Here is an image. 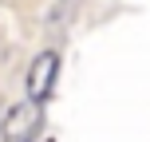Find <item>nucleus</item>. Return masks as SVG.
<instances>
[{
    "label": "nucleus",
    "mask_w": 150,
    "mask_h": 142,
    "mask_svg": "<svg viewBox=\"0 0 150 142\" xmlns=\"http://www.w3.org/2000/svg\"><path fill=\"white\" fill-rule=\"evenodd\" d=\"M55 79H59V47H44L36 59L28 63V75H24V95L32 103H52L55 95Z\"/></svg>",
    "instance_id": "f257e3e1"
},
{
    "label": "nucleus",
    "mask_w": 150,
    "mask_h": 142,
    "mask_svg": "<svg viewBox=\"0 0 150 142\" xmlns=\"http://www.w3.org/2000/svg\"><path fill=\"white\" fill-rule=\"evenodd\" d=\"M40 134H44V103L24 99V103L8 107V114H4V138L0 142H36Z\"/></svg>",
    "instance_id": "f03ea898"
},
{
    "label": "nucleus",
    "mask_w": 150,
    "mask_h": 142,
    "mask_svg": "<svg viewBox=\"0 0 150 142\" xmlns=\"http://www.w3.org/2000/svg\"><path fill=\"white\" fill-rule=\"evenodd\" d=\"M0 4H4V8H12V12H40L47 0H0Z\"/></svg>",
    "instance_id": "7ed1b4c3"
}]
</instances>
